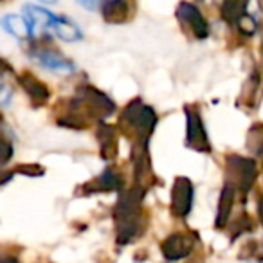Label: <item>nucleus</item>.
Segmentation results:
<instances>
[{
    "label": "nucleus",
    "instance_id": "f257e3e1",
    "mask_svg": "<svg viewBox=\"0 0 263 263\" xmlns=\"http://www.w3.org/2000/svg\"><path fill=\"white\" fill-rule=\"evenodd\" d=\"M144 190L141 186L132 187L123 195L114 209V218L117 226V243L124 245L132 241L141 231V204Z\"/></svg>",
    "mask_w": 263,
    "mask_h": 263
},
{
    "label": "nucleus",
    "instance_id": "f03ea898",
    "mask_svg": "<svg viewBox=\"0 0 263 263\" xmlns=\"http://www.w3.org/2000/svg\"><path fill=\"white\" fill-rule=\"evenodd\" d=\"M123 121H128V124L137 128L141 134L143 132L144 134H152V130L155 128V123H157V116H155L152 106L144 105L141 99H136L124 108Z\"/></svg>",
    "mask_w": 263,
    "mask_h": 263
},
{
    "label": "nucleus",
    "instance_id": "7ed1b4c3",
    "mask_svg": "<svg viewBox=\"0 0 263 263\" xmlns=\"http://www.w3.org/2000/svg\"><path fill=\"white\" fill-rule=\"evenodd\" d=\"M227 172L236 179V186L240 191L247 193L252 187L256 180V162L252 159H245L240 157V155H231L227 157Z\"/></svg>",
    "mask_w": 263,
    "mask_h": 263
},
{
    "label": "nucleus",
    "instance_id": "20e7f679",
    "mask_svg": "<svg viewBox=\"0 0 263 263\" xmlns=\"http://www.w3.org/2000/svg\"><path fill=\"white\" fill-rule=\"evenodd\" d=\"M193 205V184L186 177H177L172 187V213L179 218L190 215Z\"/></svg>",
    "mask_w": 263,
    "mask_h": 263
},
{
    "label": "nucleus",
    "instance_id": "39448f33",
    "mask_svg": "<svg viewBox=\"0 0 263 263\" xmlns=\"http://www.w3.org/2000/svg\"><path fill=\"white\" fill-rule=\"evenodd\" d=\"M186 119H187V130H186V141L191 148L198 152H209L211 146H209V139L208 134H205L204 123H202L200 116H198L197 110L186 108Z\"/></svg>",
    "mask_w": 263,
    "mask_h": 263
},
{
    "label": "nucleus",
    "instance_id": "423d86ee",
    "mask_svg": "<svg viewBox=\"0 0 263 263\" xmlns=\"http://www.w3.org/2000/svg\"><path fill=\"white\" fill-rule=\"evenodd\" d=\"M195 247V241L187 234H170L164 241H162V254L168 261H179V259L186 258L191 254Z\"/></svg>",
    "mask_w": 263,
    "mask_h": 263
},
{
    "label": "nucleus",
    "instance_id": "0eeeda50",
    "mask_svg": "<svg viewBox=\"0 0 263 263\" xmlns=\"http://www.w3.org/2000/svg\"><path fill=\"white\" fill-rule=\"evenodd\" d=\"M177 16L193 31V34L197 38H205L209 34V26L204 16H202V13L198 11L197 6L190 4V2H182L177 8Z\"/></svg>",
    "mask_w": 263,
    "mask_h": 263
},
{
    "label": "nucleus",
    "instance_id": "6e6552de",
    "mask_svg": "<svg viewBox=\"0 0 263 263\" xmlns=\"http://www.w3.org/2000/svg\"><path fill=\"white\" fill-rule=\"evenodd\" d=\"M31 56L36 63H40L42 67L49 70H56V72H63L69 74L74 70V65L69 62L67 58H63L62 54L54 51H49V49H44V51H31Z\"/></svg>",
    "mask_w": 263,
    "mask_h": 263
},
{
    "label": "nucleus",
    "instance_id": "1a4fd4ad",
    "mask_svg": "<svg viewBox=\"0 0 263 263\" xmlns=\"http://www.w3.org/2000/svg\"><path fill=\"white\" fill-rule=\"evenodd\" d=\"M80 96L83 101V105H87L90 110L94 112H99V114H112L114 112V101H110L103 92L96 90L92 87H85V88H80Z\"/></svg>",
    "mask_w": 263,
    "mask_h": 263
},
{
    "label": "nucleus",
    "instance_id": "9d476101",
    "mask_svg": "<svg viewBox=\"0 0 263 263\" xmlns=\"http://www.w3.org/2000/svg\"><path fill=\"white\" fill-rule=\"evenodd\" d=\"M16 80H18L20 87L29 94V98L33 99L34 103H42V105H44V103L49 99V96H51L49 94V88L45 87V83H42V81L38 80V78H34L33 74H29V72L18 74Z\"/></svg>",
    "mask_w": 263,
    "mask_h": 263
},
{
    "label": "nucleus",
    "instance_id": "9b49d317",
    "mask_svg": "<svg viewBox=\"0 0 263 263\" xmlns=\"http://www.w3.org/2000/svg\"><path fill=\"white\" fill-rule=\"evenodd\" d=\"M234 195H236V191H234V186L233 184H226L222 190V193H220V200H218V211H216V220H215V226L218 227V229H222V227L227 226V222H229V216H231V211H233V204H234Z\"/></svg>",
    "mask_w": 263,
    "mask_h": 263
},
{
    "label": "nucleus",
    "instance_id": "f8f14e48",
    "mask_svg": "<svg viewBox=\"0 0 263 263\" xmlns=\"http://www.w3.org/2000/svg\"><path fill=\"white\" fill-rule=\"evenodd\" d=\"M2 27L8 31L9 34L16 38H31L33 36V29L34 27L29 24V20L26 16H18V15H6L4 18L0 20Z\"/></svg>",
    "mask_w": 263,
    "mask_h": 263
},
{
    "label": "nucleus",
    "instance_id": "ddd939ff",
    "mask_svg": "<svg viewBox=\"0 0 263 263\" xmlns=\"http://www.w3.org/2000/svg\"><path fill=\"white\" fill-rule=\"evenodd\" d=\"M128 11H130V6L124 0H110L106 4H103L101 13L105 16L106 22L110 24H121L128 18Z\"/></svg>",
    "mask_w": 263,
    "mask_h": 263
},
{
    "label": "nucleus",
    "instance_id": "4468645a",
    "mask_svg": "<svg viewBox=\"0 0 263 263\" xmlns=\"http://www.w3.org/2000/svg\"><path fill=\"white\" fill-rule=\"evenodd\" d=\"M51 29L54 31L62 40H67V42H78V40L83 38V34H81L80 29H78L76 24H72L70 20L63 18V16H56L54 22H52V26H51Z\"/></svg>",
    "mask_w": 263,
    "mask_h": 263
},
{
    "label": "nucleus",
    "instance_id": "2eb2a0df",
    "mask_svg": "<svg viewBox=\"0 0 263 263\" xmlns=\"http://www.w3.org/2000/svg\"><path fill=\"white\" fill-rule=\"evenodd\" d=\"M24 11H26V18L29 20V24L33 27H51L56 18V15L49 13L47 9H42L33 4H27L24 8Z\"/></svg>",
    "mask_w": 263,
    "mask_h": 263
},
{
    "label": "nucleus",
    "instance_id": "dca6fc26",
    "mask_svg": "<svg viewBox=\"0 0 263 263\" xmlns=\"http://www.w3.org/2000/svg\"><path fill=\"white\" fill-rule=\"evenodd\" d=\"M99 137V150H101L103 159H112L116 155V136H114V128L108 124H101L98 132Z\"/></svg>",
    "mask_w": 263,
    "mask_h": 263
},
{
    "label": "nucleus",
    "instance_id": "f3484780",
    "mask_svg": "<svg viewBox=\"0 0 263 263\" xmlns=\"http://www.w3.org/2000/svg\"><path fill=\"white\" fill-rule=\"evenodd\" d=\"M90 184L92 186L96 184V187L92 191H112V190H121V187H123V179H121L116 172H112V170H105V172L101 173V177H98V179Z\"/></svg>",
    "mask_w": 263,
    "mask_h": 263
},
{
    "label": "nucleus",
    "instance_id": "a211bd4d",
    "mask_svg": "<svg viewBox=\"0 0 263 263\" xmlns=\"http://www.w3.org/2000/svg\"><path fill=\"white\" fill-rule=\"evenodd\" d=\"M245 9H247L245 2H223L222 16L229 24H238L245 16Z\"/></svg>",
    "mask_w": 263,
    "mask_h": 263
},
{
    "label": "nucleus",
    "instance_id": "6ab92c4d",
    "mask_svg": "<svg viewBox=\"0 0 263 263\" xmlns=\"http://www.w3.org/2000/svg\"><path fill=\"white\" fill-rule=\"evenodd\" d=\"M247 143L254 154H263V124H254L251 128Z\"/></svg>",
    "mask_w": 263,
    "mask_h": 263
},
{
    "label": "nucleus",
    "instance_id": "aec40b11",
    "mask_svg": "<svg viewBox=\"0 0 263 263\" xmlns=\"http://www.w3.org/2000/svg\"><path fill=\"white\" fill-rule=\"evenodd\" d=\"M13 157V144L8 139L0 137V166H6Z\"/></svg>",
    "mask_w": 263,
    "mask_h": 263
},
{
    "label": "nucleus",
    "instance_id": "412c9836",
    "mask_svg": "<svg viewBox=\"0 0 263 263\" xmlns=\"http://www.w3.org/2000/svg\"><path fill=\"white\" fill-rule=\"evenodd\" d=\"M16 173H22V175H31V177H38L44 175V168L36 164H29V166H18L16 168Z\"/></svg>",
    "mask_w": 263,
    "mask_h": 263
},
{
    "label": "nucleus",
    "instance_id": "4be33fe9",
    "mask_svg": "<svg viewBox=\"0 0 263 263\" xmlns=\"http://www.w3.org/2000/svg\"><path fill=\"white\" fill-rule=\"evenodd\" d=\"M9 99H11V90H9V87L0 83V103H2V105H9Z\"/></svg>",
    "mask_w": 263,
    "mask_h": 263
},
{
    "label": "nucleus",
    "instance_id": "5701e85b",
    "mask_svg": "<svg viewBox=\"0 0 263 263\" xmlns=\"http://www.w3.org/2000/svg\"><path fill=\"white\" fill-rule=\"evenodd\" d=\"M258 216H259V222H261V226H263V197L259 198V202H258Z\"/></svg>",
    "mask_w": 263,
    "mask_h": 263
},
{
    "label": "nucleus",
    "instance_id": "b1692460",
    "mask_svg": "<svg viewBox=\"0 0 263 263\" xmlns=\"http://www.w3.org/2000/svg\"><path fill=\"white\" fill-rule=\"evenodd\" d=\"M0 121H2V117H0Z\"/></svg>",
    "mask_w": 263,
    "mask_h": 263
},
{
    "label": "nucleus",
    "instance_id": "393cba45",
    "mask_svg": "<svg viewBox=\"0 0 263 263\" xmlns=\"http://www.w3.org/2000/svg\"><path fill=\"white\" fill-rule=\"evenodd\" d=\"M261 8H263V4H261Z\"/></svg>",
    "mask_w": 263,
    "mask_h": 263
}]
</instances>
